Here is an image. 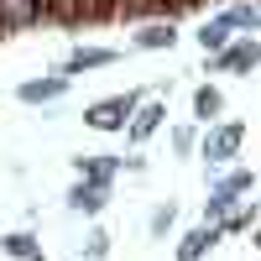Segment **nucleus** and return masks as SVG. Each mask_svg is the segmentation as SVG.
Instances as JSON below:
<instances>
[{"instance_id":"nucleus-21","label":"nucleus","mask_w":261,"mask_h":261,"mask_svg":"<svg viewBox=\"0 0 261 261\" xmlns=\"http://www.w3.org/2000/svg\"><path fill=\"white\" fill-rule=\"evenodd\" d=\"M151 6H167V0H151ZM178 6H183V0H178Z\"/></svg>"},{"instance_id":"nucleus-16","label":"nucleus","mask_w":261,"mask_h":261,"mask_svg":"<svg viewBox=\"0 0 261 261\" xmlns=\"http://www.w3.org/2000/svg\"><path fill=\"white\" fill-rule=\"evenodd\" d=\"M110 11H115V0H79V16H94L99 21V16H110Z\"/></svg>"},{"instance_id":"nucleus-17","label":"nucleus","mask_w":261,"mask_h":261,"mask_svg":"<svg viewBox=\"0 0 261 261\" xmlns=\"http://www.w3.org/2000/svg\"><path fill=\"white\" fill-rule=\"evenodd\" d=\"M220 188H225V193H246V188H251V172H230Z\"/></svg>"},{"instance_id":"nucleus-3","label":"nucleus","mask_w":261,"mask_h":261,"mask_svg":"<svg viewBox=\"0 0 261 261\" xmlns=\"http://www.w3.org/2000/svg\"><path fill=\"white\" fill-rule=\"evenodd\" d=\"M261 63V42H235V47H220V68L225 73H246Z\"/></svg>"},{"instance_id":"nucleus-15","label":"nucleus","mask_w":261,"mask_h":261,"mask_svg":"<svg viewBox=\"0 0 261 261\" xmlns=\"http://www.w3.org/2000/svg\"><path fill=\"white\" fill-rule=\"evenodd\" d=\"M225 21H230V27H251V32H256V27H261V11H256V6H241V11H230Z\"/></svg>"},{"instance_id":"nucleus-6","label":"nucleus","mask_w":261,"mask_h":261,"mask_svg":"<svg viewBox=\"0 0 261 261\" xmlns=\"http://www.w3.org/2000/svg\"><path fill=\"white\" fill-rule=\"evenodd\" d=\"M105 63H115V53H110V47H79V53L68 58V68H63V73H84V68H105Z\"/></svg>"},{"instance_id":"nucleus-13","label":"nucleus","mask_w":261,"mask_h":261,"mask_svg":"<svg viewBox=\"0 0 261 261\" xmlns=\"http://www.w3.org/2000/svg\"><path fill=\"white\" fill-rule=\"evenodd\" d=\"M79 172H84L89 183H105V188H110V178H115V162H105V157H99V162H84V157H79Z\"/></svg>"},{"instance_id":"nucleus-20","label":"nucleus","mask_w":261,"mask_h":261,"mask_svg":"<svg viewBox=\"0 0 261 261\" xmlns=\"http://www.w3.org/2000/svg\"><path fill=\"white\" fill-rule=\"evenodd\" d=\"M0 32H6V0H0Z\"/></svg>"},{"instance_id":"nucleus-10","label":"nucleus","mask_w":261,"mask_h":261,"mask_svg":"<svg viewBox=\"0 0 261 261\" xmlns=\"http://www.w3.org/2000/svg\"><path fill=\"white\" fill-rule=\"evenodd\" d=\"M37 0H6V27H27V21H37Z\"/></svg>"},{"instance_id":"nucleus-1","label":"nucleus","mask_w":261,"mask_h":261,"mask_svg":"<svg viewBox=\"0 0 261 261\" xmlns=\"http://www.w3.org/2000/svg\"><path fill=\"white\" fill-rule=\"evenodd\" d=\"M130 115H136V94H110V99H99L84 110V120H89L94 130H125Z\"/></svg>"},{"instance_id":"nucleus-19","label":"nucleus","mask_w":261,"mask_h":261,"mask_svg":"<svg viewBox=\"0 0 261 261\" xmlns=\"http://www.w3.org/2000/svg\"><path fill=\"white\" fill-rule=\"evenodd\" d=\"M115 6H125V11H146L151 0H115Z\"/></svg>"},{"instance_id":"nucleus-2","label":"nucleus","mask_w":261,"mask_h":261,"mask_svg":"<svg viewBox=\"0 0 261 261\" xmlns=\"http://www.w3.org/2000/svg\"><path fill=\"white\" fill-rule=\"evenodd\" d=\"M241 141H246V125H220V130H209L204 157H209V162H225V157H235V151H241Z\"/></svg>"},{"instance_id":"nucleus-14","label":"nucleus","mask_w":261,"mask_h":261,"mask_svg":"<svg viewBox=\"0 0 261 261\" xmlns=\"http://www.w3.org/2000/svg\"><path fill=\"white\" fill-rule=\"evenodd\" d=\"M172 27H146V32H136V47H172Z\"/></svg>"},{"instance_id":"nucleus-12","label":"nucleus","mask_w":261,"mask_h":261,"mask_svg":"<svg viewBox=\"0 0 261 261\" xmlns=\"http://www.w3.org/2000/svg\"><path fill=\"white\" fill-rule=\"evenodd\" d=\"M220 89H209V84H204V89L199 94H193V110H199V120H214V115H220Z\"/></svg>"},{"instance_id":"nucleus-8","label":"nucleus","mask_w":261,"mask_h":261,"mask_svg":"<svg viewBox=\"0 0 261 261\" xmlns=\"http://www.w3.org/2000/svg\"><path fill=\"white\" fill-rule=\"evenodd\" d=\"M68 204H73V209H84V214H94V209L105 204V183H79V188L68 193Z\"/></svg>"},{"instance_id":"nucleus-4","label":"nucleus","mask_w":261,"mask_h":261,"mask_svg":"<svg viewBox=\"0 0 261 261\" xmlns=\"http://www.w3.org/2000/svg\"><path fill=\"white\" fill-rule=\"evenodd\" d=\"M63 89H68V79H32V84H21V99H27V105H37V99H58Z\"/></svg>"},{"instance_id":"nucleus-5","label":"nucleus","mask_w":261,"mask_h":261,"mask_svg":"<svg viewBox=\"0 0 261 261\" xmlns=\"http://www.w3.org/2000/svg\"><path fill=\"white\" fill-rule=\"evenodd\" d=\"M162 115H167V110H162V105H146V110H136V120H130V125H125V136H130V141H146V136H151V130H157V125H162Z\"/></svg>"},{"instance_id":"nucleus-9","label":"nucleus","mask_w":261,"mask_h":261,"mask_svg":"<svg viewBox=\"0 0 261 261\" xmlns=\"http://www.w3.org/2000/svg\"><path fill=\"white\" fill-rule=\"evenodd\" d=\"M230 32H235V27H230L225 16H220V21H209V27L199 32V42H204V53H209V47H214V53H220V47H230Z\"/></svg>"},{"instance_id":"nucleus-11","label":"nucleus","mask_w":261,"mask_h":261,"mask_svg":"<svg viewBox=\"0 0 261 261\" xmlns=\"http://www.w3.org/2000/svg\"><path fill=\"white\" fill-rule=\"evenodd\" d=\"M0 246H6L11 256H21V261H42V246L32 241V235H6V241H0Z\"/></svg>"},{"instance_id":"nucleus-7","label":"nucleus","mask_w":261,"mask_h":261,"mask_svg":"<svg viewBox=\"0 0 261 261\" xmlns=\"http://www.w3.org/2000/svg\"><path fill=\"white\" fill-rule=\"evenodd\" d=\"M214 241H220V230H214V225H204V230H193L188 235V241H183V251H178V261H199Z\"/></svg>"},{"instance_id":"nucleus-18","label":"nucleus","mask_w":261,"mask_h":261,"mask_svg":"<svg viewBox=\"0 0 261 261\" xmlns=\"http://www.w3.org/2000/svg\"><path fill=\"white\" fill-rule=\"evenodd\" d=\"M53 16H63V21H73V16H79V0H53Z\"/></svg>"}]
</instances>
